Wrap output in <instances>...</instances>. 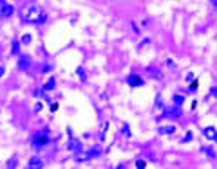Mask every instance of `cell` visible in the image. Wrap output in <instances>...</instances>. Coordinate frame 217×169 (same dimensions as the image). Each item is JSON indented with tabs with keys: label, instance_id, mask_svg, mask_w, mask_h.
<instances>
[{
	"label": "cell",
	"instance_id": "obj_10",
	"mask_svg": "<svg viewBox=\"0 0 217 169\" xmlns=\"http://www.w3.org/2000/svg\"><path fill=\"white\" fill-rule=\"evenodd\" d=\"M136 166H138V169H145V162H138Z\"/></svg>",
	"mask_w": 217,
	"mask_h": 169
},
{
	"label": "cell",
	"instance_id": "obj_11",
	"mask_svg": "<svg viewBox=\"0 0 217 169\" xmlns=\"http://www.w3.org/2000/svg\"><path fill=\"white\" fill-rule=\"evenodd\" d=\"M4 76V67H0V77Z\"/></svg>",
	"mask_w": 217,
	"mask_h": 169
},
{
	"label": "cell",
	"instance_id": "obj_8",
	"mask_svg": "<svg viewBox=\"0 0 217 169\" xmlns=\"http://www.w3.org/2000/svg\"><path fill=\"white\" fill-rule=\"evenodd\" d=\"M22 41H24V43H29V41H31V36H29V34H25V36L22 38Z\"/></svg>",
	"mask_w": 217,
	"mask_h": 169
},
{
	"label": "cell",
	"instance_id": "obj_1",
	"mask_svg": "<svg viewBox=\"0 0 217 169\" xmlns=\"http://www.w3.org/2000/svg\"><path fill=\"white\" fill-rule=\"evenodd\" d=\"M22 18L24 22H29V23H36V22H42L45 18V13L43 9L36 5V4H27L24 9H22Z\"/></svg>",
	"mask_w": 217,
	"mask_h": 169
},
{
	"label": "cell",
	"instance_id": "obj_2",
	"mask_svg": "<svg viewBox=\"0 0 217 169\" xmlns=\"http://www.w3.org/2000/svg\"><path fill=\"white\" fill-rule=\"evenodd\" d=\"M45 144H49V133L43 130V132L36 133V137H35V146H45Z\"/></svg>",
	"mask_w": 217,
	"mask_h": 169
},
{
	"label": "cell",
	"instance_id": "obj_3",
	"mask_svg": "<svg viewBox=\"0 0 217 169\" xmlns=\"http://www.w3.org/2000/svg\"><path fill=\"white\" fill-rule=\"evenodd\" d=\"M13 13V5H9L7 2H0V16H11Z\"/></svg>",
	"mask_w": 217,
	"mask_h": 169
},
{
	"label": "cell",
	"instance_id": "obj_9",
	"mask_svg": "<svg viewBox=\"0 0 217 169\" xmlns=\"http://www.w3.org/2000/svg\"><path fill=\"white\" fill-rule=\"evenodd\" d=\"M54 86V81H49L47 85H45V90H49V88H53Z\"/></svg>",
	"mask_w": 217,
	"mask_h": 169
},
{
	"label": "cell",
	"instance_id": "obj_5",
	"mask_svg": "<svg viewBox=\"0 0 217 169\" xmlns=\"http://www.w3.org/2000/svg\"><path fill=\"white\" fill-rule=\"evenodd\" d=\"M129 83H130L132 86H138L143 81H141V77H138V76H130V77H129Z\"/></svg>",
	"mask_w": 217,
	"mask_h": 169
},
{
	"label": "cell",
	"instance_id": "obj_6",
	"mask_svg": "<svg viewBox=\"0 0 217 169\" xmlns=\"http://www.w3.org/2000/svg\"><path fill=\"white\" fill-rule=\"evenodd\" d=\"M204 135H206L208 139L215 140V128H206V130H204Z\"/></svg>",
	"mask_w": 217,
	"mask_h": 169
},
{
	"label": "cell",
	"instance_id": "obj_7",
	"mask_svg": "<svg viewBox=\"0 0 217 169\" xmlns=\"http://www.w3.org/2000/svg\"><path fill=\"white\" fill-rule=\"evenodd\" d=\"M174 132V128H172V126H170V128H163V130H161V133H172Z\"/></svg>",
	"mask_w": 217,
	"mask_h": 169
},
{
	"label": "cell",
	"instance_id": "obj_4",
	"mask_svg": "<svg viewBox=\"0 0 217 169\" xmlns=\"http://www.w3.org/2000/svg\"><path fill=\"white\" fill-rule=\"evenodd\" d=\"M43 166V162L40 160L38 157H35V158H31V162H29V169H40Z\"/></svg>",
	"mask_w": 217,
	"mask_h": 169
}]
</instances>
